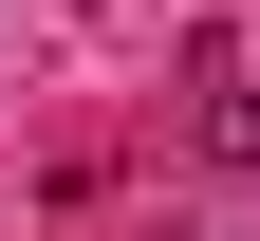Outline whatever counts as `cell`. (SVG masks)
Segmentation results:
<instances>
[{
	"instance_id": "obj_1",
	"label": "cell",
	"mask_w": 260,
	"mask_h": 241,
	"mask_svg": "<svg viewBox=\"0 0 260 241\" xmlns=\"http://www.w3.org/2000/svg\"><path fill=\"white\" fill-rule=\"evenodd\" d=\"M186 130H205V167H260V93L223 75V56H205V112H186Z\"/></svg>"
}]
</instances>
